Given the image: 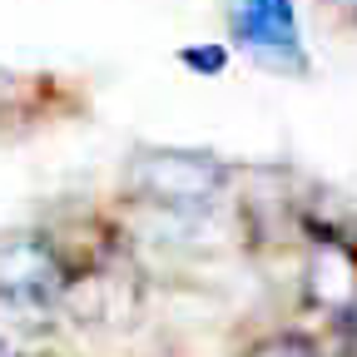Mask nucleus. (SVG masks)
<instances>
[{
  "label": "nucleus",
  "instance_id": "nucleus-1",
  "mask_svg": "<svg viewBox=\"0 0 357 357\" xmlns=\"http://www.w3.org/2000/svg\"><path fill=\"white\" fill-rule=\"evenodd\" d=\"M124 184L134 199H144L149 208L164 213H208L223 189H229V164L204 154V149H169L149 144L129 159Z\"/></svg>",
  "mask_w": 357,
  "mask_h": 357
},
{
  "label": "nucleus",
  "instance_id": "nucleus-2",
  "mask_svg": "<svg viewBox=\"0 0 357 357\" xmlns=\"http://www.w3.org/2000/svg\"><path fill=\"white\" fill-rule=\"evenodd\" d=\"M303 303L357 333V238L333 223H307L303 234Z\"/></svg>",
  "mask_w": 357,
  "mask_h": 357
},
{
  "label": "nucleus",
  "instance_id": "nucleus-3",
  "mask_svg": "<svg viewBox=\"0 0 357 357\" xmlns=\"http://www.w3.org/2000/svg\"><path fill=\"white\" fill-rule=\"evenodd\" d=\"M234 40L263 70H278V75H303L307 70L293 0H238L234 6Z\"/></svg>",
  "mask_w": 357,
  "mask_h": 357
},
{
  "label": "nucleus",
  "instance_id": "nucleus-4",
  "mask_svg": "<svg viewBox=\"0 0 357 357\" xmlns=\"http://www.w3.org/2000/svg\"><path fill=\"white\" fill-rule=\"evenodd\" d=\"M70 278V258L45 234H10L0 238V293L25 303H55Z\"/></svg>",
  "mask_w": 357,
  "mask_h": 357
},
{
  "label": "nucleus",
  "instance_id": "nucleus-5",
  "mask_svg": "<svg viewBox=\"0 0 357 357\" xmlns=\"http://www.w3.org/2000/svg\"><path fill=\"white\" fill-rule=\"evenodd\" d=\"M248 357H323L318 342L303 337V333H273V337H263Z\"/></svg>",
  "mask_w": 357,
  "mask_h": 357
},
{
  "label": "nucleus",
  "instance_id": "nucleus-6",
  "mask_svg": "<svg viewBox=\"0 0 357 357\" xmlns=\"http://www.w3.org/2000/svg\"><path fill=\"white\" fill-rule=\"evenodd\" d=\"M178 60H184V65H194V70H204V75H213V70H223V65H229V50H223V45H218V50H184V55H178Z\"/></svg>",
  "mask_w": 357,
  "mask_h": 357
},
{
  "label": "nucleus",
  "instance_id": "nucleus-7",
  "mask_svg": "<svg viewBox=\"0 0 357 357\" xmlns=\"http://www.w3.org/2000/svg\"><path fill=\"white\" fill-rule=\"evenodd\" d=\"M15 84H20L15 75H6V70H0V105H10V100H15Z\"/></svg>",
  "mask_w": 357,
  "mask_h": 357
},
{
  "label": "nucleus",
  "instance_id": "nucleus-8",
  "mask_svg": "<svg viewBox=\"0 0 357 357\" xmlns=\"http://www.w3.org/2000/svg\"><path fill=\"white\" fill-rule=\"evenodd\" d=\"M347 357H357V352H347Z\"/></svg>",
  "mask_w": 357,
  "mask_h": 357
},
{
  "label": "nucleus",
  "instance_id": "nucleus-9",
  "mask_svg": "<svg viewBox=\"0 0 357 357\" xmlns=\"http://www.w3.org/2000/svg\"><path fill=\"white\" fill-rule=\"evenodd\" d=\"M352 10H357V6H352Z\"/></svg>",
  "mask_w": 357,
  "mask_h": 357
}]
</instances>
